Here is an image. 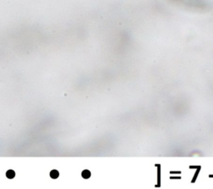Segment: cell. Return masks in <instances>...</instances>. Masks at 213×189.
<instances>
[{"mask_svg": "<svg viewBox=\"0 0 213 189\" xmlns=\"http://www.w3.org/2000/svg\"><path fill=\"white\" fill-rule=\"evenodd\" d=\"M82 177L85 178V179H88V178H89L90 177H91V173H90V171H88V170H84L82 173Z\"/></svg>", "mask_w": 213, "mask_h": 189, "instance_id": "obj_3", "label": "cell"}, {"mask_svg": "<svg viewBox=\"0 0 213 189\" xmlns=\"http://www.w3.org/2000/svg\"><path fill=\"white\" fill-rule=\"evenodd\" d=\"M59 176V173L58 171L57 170H53L50 172V177H51L53 179H56V178H58Z\"/></svg>", "mask_w": 213, "mask_h": 189, "instance_id": "obj_2", "label": "cell"}, {"mask_svg": "<svg viewBox=\"0 0 213 189\" xmlns=\"http://www.w3.org/2000/svg\"><path fill=\"white\" fill-rule=\"evenodd\" d=\"M6 177L9 179H13L15 177V172L13 170H8L6 173Z\"/></svg>", "mask_w": 213, "mask_h": 189, "instance_id": "obj_1", "label": "cell"}]
</instances>
